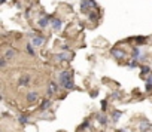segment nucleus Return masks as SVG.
<instances>
[{"label": "nucleus", "instance_id": "1", "mask_svg": "<svg viewBox=\"0 0 152 132\" xmlns=\"http://www.w3.org/2000/svg\"><path fill=\"white\" fill-rule=\"evenodd\" d=\"M97 8L96 0H81V10L84 14H90L91 10H94Z\"/></svg>", "mask_w": 152, "mask_h": 132}, {"label": "nucleus", "instance_id": "2", "mask_svg": "<svg viewBox=\"0 0 152 132\" xmlns=\"http://www.w3.org/2000/svg\"><path fill=\"white\" fill-rule=\"evenodd\" d=\"M72 73L70 71H61L60 74H58V83H60V86L63 88V86H64L66 85V82H69L70 80V79H72Z\"/></svg>", "mask_w": 152, "mask_h": 132}, {"label": "nucleus", "instance_id": "3", "mask_svg": "<svg viewBox=\"0 0 152 132\" xmlns=\"http://www.w3.org/2000/svg\"><path fill=\"white\" fill-rule=\"evenodd\" d=\"M73 57H75V54L73 52H61V54H58L55 58H57V61H72L73 59Z\"/></svg>", "mask_w": 152, "mask_h": 132}, {"label": "nucleus", "instance_id": "4", "mask_svg": "<svg viewBox=\"0 0 152 132\" xmlns=\"http://www.w3.org/2000/svg\"><path fill=\"white\" fill-rule=\"evenodd\" d=\"M110 54H112L113 58H116V59H124V58L127 57L125 50H122V49H119V48H113V49L110 50Z\"/></svg>", "mask_w": 152, "mask_h": 132}, {"label": "nucleus", "instance_id": "5", "mask_svg": "<svg viewBox=\"0 0 152 132\" xmlns=\"http://www.w3.org/2000/svg\"><path fill=\"white\" fill-rule=\"evenodd\" d=\"M52 17H51V15H48V17H43V18H40L39 21H37V24H39V27L40 28H45V27H48V24H51V22H52Z\"/></svg>", "mask_w": 152, "mask_h": 132}, {"label": "nucleus", "instance_id": "6", "mask_svg": "<svg viewBox=\"0 0 152 132\" xmlns=\"http://www.w3.org/2000/svg\"><path fill=\"white\" fill-rule=\"evenodd\" d=\"M37 98H39V94H37L36 91H30V92H27V101H29L30 104L36 102Z\"/></svg>", "mask_w": 152, "mask_h": 132}, {"label": "nucleus", "instance_id": "7", "mask_svg": "<svg viewBox=\"0 0 152 132\" xmlns=\"http://www.w3.org/2000/svg\"><path fill=\"white\" fill-rule=\"evenodd\" d=\"M51 25H52L54 31H60L61 27H63V19H60V18H54L52 22H51Z\"/></svg>", "mask_w": 152, "mask_h": 132}, {"label": "nucleus", "instance_id": "8", "mask_svg": "<svg viewBox=\"0 0 152 132\" xmlns=\"http://www.w3.org/2000/svg\"><path fill=\"white\" fill-rule=\"evenodd\" d=\"M131 58L133 59H140V58H145L142 54H140V49H139V46H134L133 50H131Z\"/></svg>", "mask_w": 152, "mask_h": 132}, {"label": "nucleus", "instance_id": "9", "mask_svg": "<svg viewBox=\"0 0 152 132\" xmlns=\"http://www.w3.org/2000/svg\"><path fill=\"white\" fill-rule=\"evenodd\" d=\"M31 43H33V46H42L45 43V37H42V36H34L33 40H31Z\"/></svg>", "mask_w": 152, "mask_h": 132}, {"label": "nucleus", "instance_id": "10", "mask_svg": "<svg viewBox=\"0 0 152 132\" xmlns=\"http://www.w3.org/2000/svg\"><path fill=\"white\" fill-rule=\"evenodd\" d=\"M96 119H97V122L100 123V125H107V116H105L103 113H98V114H96Z\"/></svg>", "mask_w": 152, "mask_h": 132}, {"label": "nucleus", "instance_id": "11", "mask_svg": "<svg viewBox=\"0 0 152 132\" xmlns=\"http://www.w3.org/2000/svg\"><path fill=\"white\" fill-rule=\"evenodd\" d=\"M15 55H17V50H15L14 48H9V49L5 52V58H6V59H12V58H15Z\"/></svg>", "mask_w": 152, "mask_h": 132}, {"label": "nucleus", "instance_id": "12", "mask_svg": "<svg viewBox=\"0 0 152 132\" xmlns=\"http://www.w3.org/2000/svg\"><path fill=\"white\" fill-rule=\"evenodd\" d=\"M29 83H30V76L25 74V76H21L20 77V80H18V85L20 86H27Z\"/></svg>", "mask_w": 152, "mask_h": 132}, {"label": "nucleus", "instance_id": "13", "mask_svg": "<svg viewBox=\"0 0 152 132\" xmlns=\"http://www.w3.org/2000/svg\"><path fill=\"white\" fill-rule=\"evenodd\" d=\"M139 129H140L142 132L149 131V129H151V123H149L148 120H143V122H140V125H139Z\"/></svg>", "mask_w": 152, "mask_h": 132}, {"label": "nucleus", "instance_id": "14", "mask_svg": "<svg viewBox=\"0 0 152 132\" xmlns=\"http://www.w3.org/2000/svg\"><path fill=\"white\" fill-rule=\"evenodd\" d=\"M133 40L136 42V45L139 46V45H143V43H146V40H148V37H145V36H137V37H134Z\"/></svg>", "mask_w": 152, "mask_h": 132}, {"label": "nucleus", "instance_id": "15", "mask_svg": "<svg viewBox=\"0 0 152 132\" xmlns=\"http://www.w3.org/2000/svg\"><path fill=\"white\" fill-rule=\"evenodd\" d=\"M55 91H57V85H55L54 82H51V83H49V88H48V91H46V94L51 97V95L55 94Z\"/></svg>", "mask_w": 152, "mask_h": 132}, {"label": "nucleus", "instance_id": "16", "mask_svg": "<svg viewBox=\"0 0 152 132\" xmlns=\"http://www.w3.org/2000/svg\"><path fill=\"white\" fill-rule=\"evenodd\" d=\"M51 107H52V101H51V100H46V101H43L42 102V105H40V110H49Z\"/></svg>", "mask_w": 152, "mask_h": 132}, {"label": "nucleus", "instance_id": "17", "mask_svg": "<svg viewBox=\"0 0 152 132\" xmlns=\"http://www.w3.org/2000/svg\"><path fill=\"white\" fill-rule=\"evenodd\" d=\"M149 71H151V68L148 67V65H142V67H140V77L143 79V77H145Z\"/></svg>", "mask_w": 152, "mask_h": 132}, {"label": "nucleus", "instance_id": "18", "mask_svg": "<svg viewBox=\"0 0 152 132\" xmlns=\"http://www.w3.org/2000/svg\"><path fill=\"white\" fill-rule=\"evenodd\" d=\"M18 120H20L21 125H27V123H29V116H27V114H21V116L18 117Z\"/></svg>", "mask_w": 152, "mask_h": 132}, {"label": "nucleus", "instance_id": "19", "mask_svg": "<svg viewBox=\"0 0 152 132\" xmlns=\"http://www.w3.org/2000/svg\"><path fill=\"white\" fill-rule=\"evenodd\" d=\"M88 19H90V21H97L98 19V14H96V9L88 14Z\"/></svg>", "mask_w": 152, "mask_h": 132}, {"label": "nucleus", "instance_id": "20", "mask_svg": "<svg viewBox=\"0 0 152 132\" xmlns=\"http://www.w3.org/2000/svg\"><path fill=\"white\" fill-rule=\"evenodd\" d=\"M121 116H122V111H113V114H112V120H113V122H118Z\"/></svg>", "mask_w": 152, "mask_h": 132}, {"label": "nucleus", "instance_id": "21", "mask_svg": "<svg viewBox=\"0 0 152 132\" xmlns=\"http://www.w3.org/2000/svg\"><path fill=\"white\" fill-rule=\"evenodd\" d=\"M63 88H64V89H67V91H72V89H75V83H73V80H72V79H70L69 82H66V85L63 86Z\"/></svg>", "mask_w": 152, "mask_h": 132}, {"label": "nucleus", "instance_id": "22", "mask_svg": "<svg viewBox=\"0 0 152 132\" xmlns=\"http://www.w3.org/2000/svg\"><path fill=\"white\" fill-rule=\"evenodd\" d=\"M128 67H130V68H136V67H137V59L130 61V62H128Z\"/></svg>", "mask_w": 152, "mask_h": 132}, {"label": "nucleus", "instance_id": "23", "mask_svg": "<svg viewBox=\"0 0 152 132\" xmlns=\"http://www.w3.org/2000/svg\"><path fill=\"white\" fill-rule=\"evenodd\" d=\"M27 52H29L30 55H34V50H33V43L27 45Z\"/></svg>", "mask_w": 152, "mask_h": 132}, {"label": "nucleus", "instance_id": "24", "mask_svg": "<svg viewBox=\"0 0 152 132\" xmlns=\"http://www.w3.org/2000/svg\"><path fill=\"white\" fill-rule=\"evenodd\" d=\"M88 126H90V120H88V119H86V120H84V123L81 125V129H86Z\"/></svg>", "mask_w": 152, "mask_h": 132}, {"label": "nucleus", "instance_id": "25", "mask_svg": "<svg viewBox=\"0 0 152 132\" xmlns=\"http://www.w3.org/2000/svg\"><path fill=\"white\" fill-rule=\"evenodd\" d=\"M106 109H107V101L105 100V101H101V111H106Z\"/></svg>", "mask_w": 152, "mask_h": 132}, {"label": "nucleus", "instance_id": "26", "mask_svg": "<svg viewBox=\"0 0 152 132\" xmlns=\"http://www.w3.org/2000/svg\"><path fill=\"white\" fill-rule=\"evenodd\" d=\"M0 67H2V68L6 67V58L5 57H2V59H0Z\"/></svg>", "mask_w": 152, "mask_h": 132}, {"label": "nucleus", "instance_id": "27", "mask_svg": "<svg viewBox=\"0 0 152 132\" xmlns=\"http://www.w3.org/2000/svg\"><path fill=\"white\" fill-rule=\"evenodd\" d=\"M112 98H119V92H113V94H112Z\"/></svg>", "mask_w": 152, "mask_h": 132}, {"label": "nucleus", "instance_id": "28", "mask_svg": "<svg viewBox=\"0 0 152 132\" xmlns=\"http://www.w3.org/2000/svg\"><path fill=\"white\" fill-rule=\"evenodd\" d=\"M145 88H146V91H152V85H151V83H146Z\"/></svg>", "mask_w": 152, "mask_h": 132}, {"label": "nucleus", "instance_id": "29", "mask_svg": "<svg viewBox=\"0 0 152 132\" xmlns=\"http://www.w3.org/2000/svg\"><path fill=\"white\" fill-rule=\"evenodd\" d=\"M146 83H151V85H152V76H149V77L146 79Z\"/></svg>", "mask_w": 152, "mask_h": 132}, {"label": "nucleus", "instance_id": "30", "mask_svg": "<svg viewBox=\"0 0 152 132\" xmlns=\"http://www.w3.org/2000/svg\"><path fill=\"white\" fill-rule=\"evenodd\" d=\"M61 48H63V50H69V46H67V45H63Z\"/></svg>", "mask_w": 152, "mask_h": 132}, {"label": "nucleus", "instance_id": "31", "mask_svg": "<svg viewBox=\"0 0 152 132\" xmlns=\"http://www.w3.org/2000/svg\"><path fill=\"white\" fill-rule=\"evenodd\" d=\"M145 132H152V131H145Z\"/></svg>", "mask_w": 152, "mask_h": 132}]
</instances>
